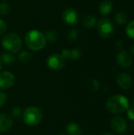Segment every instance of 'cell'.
Here are the masks:
<instances>
[{"label":"cell","instance_id":"1","mask_svg":"<svg viewBox=\"0 0 134 135\" xmlns=\"http://www.w3.org/2000/svg\"><path fill=\"white\" fill-rule=\"evenodd\" d=\"M24 43L28 49L37 51L42 50L47 44V40L41 31L37 29L29 30L24 36Z\"/></svg>","mask_w":134,"mask_h":135},{"label":"cell","instance_id":"2","mask_svg":"<svg viewBox=\"0 0 134 135\" xmlns=\"http://www.w3.org/2000/svg\"><path fill=\"white\" fill-rule=\"evenodd\" d=\"M129 108H130L129 100L126 98V97L121 94L112 96L108 99L106 104L107 110L110 113L114 115L124 113L128 110Z\"/></svg>","mask_w":134,"mask_h":135},{"label":"cell","instance_id":"3","mask_svg":"<svg viewBox=\"0 0 134 135\" xmlns=\"http://www.w3.org/2000/svg\"><path fill=\"white\" fill-rule=\"evenodd\" d=\"M24 123L28 126H36L41 123L43 118V110L36 106H31L27 108L23 112L22 115Z\"/></svg>","mask_w":134,"mask_h":135},{"label":"cell","instance_id":"4","mask_svg":"<svg viewBox=\"0 0 134 135\" xmlns=\"http://www.w3.org/2000/svg\"><path fill=\"white\" fill-rule=\"evenodd\" d=\"M22 40L16 33L9 32L6 34L2 39V45L6 50L12 54L17 53L22 47Z\"/></svg>","mask_w":134,"mask_h":135},{"label":"cell","instance_id":"5","mask_svg":"<svg viewBox=\"0 0 134 135\" xmlns=\"http://www.w3.org/2000/svg\"><path fill=\"white\" fill-rule=\"evenodd\" d=\"M97 31L103 38H110L115 32V25L109 18H101L96 22Z\"/></svg>","mask_w":134,"mask_h":135},{"label":"cell","instance_id":"6","mask_svg":"<svg viewBox=\"0 0 134 135\" xmlns=\"http://www.w3.org/2000/svg\"><path fill=\"white\" fill-rule=\"evenodd\" d=\"M47 66L53 70H60L66 65V59L61 55V54L54 53L51 55L47 59Z\"/></svg>","mask_w":134,"mask_h":135},{"label":"cell","instance_id":"7","mask_svg":"<svg viewBox=\"0 0 134 135\" xmlns=\"http://www.w3.org/2000/svg\"><path fill=\"white\" fill-rule=\"evenodd\" d=\"M63 21L68 25H76L79 21V14L73 8H66L62 14Z\"/></svg>","mask_w":134,"mask_h":135},{"label":"cell","instance_id":"8","mask_svg":"<svg viewBox=\"0 0 134 135\" xmlns=\"http://www.w3.org/2000/svg\"><path fill=\"white\" fill-rule=\"evenodd\" d=\"M127 127L128 125L126 120L122 116H115L111 120V128L116 134H124L126 131Z\"/></svg>","mask_w":134,"mask_h":135},{"label":"cell","instance_id":"9","mask_svg":"<svg viewBox=\"0 0 134 135\" xmlns=\"http://www.w3.org/2000/svg\"><path fill=\"white\" fill-rule=\"evenodd\" d=\"M15 83V77L9 71L0 73V89L6 90L10 89Z\"/></svg>","mask_w":134,"mask_h":135},{"label":"cell","instance_id":"10","mask_svg":"<svg viewBox=\"0 0 134 135\" xmlns=\"http://www.w3.org/2000/svg\"><path fill=\"white\" fill-rule=\"evenodd\" d=\"M116 61L122 68L127 69L133 64V57L129 51L122 50L118 53L116 56Z\"/></svg>","mask_w":134,"mask_h":135},{"label":"cell","instance_id":"11","mask_svg":"<svg viewBox=\"0 0 134 135\" xmlns=\"http://www.w3.org/2000/svg\"><path fill=\"white\" fill-rule=\"evenodd\" d=\"M116 82L122 89L128 90L131 88L133 85V78L129 73L122 72L117 76Z\"/></svg>","mask_w":134,"mask_h":135},{"label":"cell","instance_id":"12","mask_svg":"<svg viewBox=\"0 0 134 135\" xmlns=\"http://www.w3.org/2000/svg\"><path fill=\"white\" fill-rule=\"evenodd\" d=\"M12 126V118L6 113H0V133H4L9 131Z\"/></svg>","mask_w":134,"mask_h":135},{"label":"cell","instance_id":"13","mask_svg":"<svg viewBox=\"0 0 134 135\" xmlns=\"http://www.w3.org/2000/svg\"><path fill=\"white\" fill-rule=\"evenodd\" d=\"M113 9V3L110 0H103L99 6V11L102 15L109 14Z\"/></svg>","mask_w":134,"mask_h":135},{"label":"cell","instance_id":"14","mask_svg":"<svg viewBox=\"0 0 134 135\" xmlns=\"http://www.w3.org/2000/svg\"><path fill=\"white\" fill-rule=\"evenodd\" d=\"M66 132L69 135H81V127L75 123H70L66 127Z\"/></svg>","mask_w":134,"mask_h":135},{"label":"cell","instance_id":"15","mask_svg":"<svg viewBox=\"0 0 134 135\" xmlns=\"http://www.w3.org/2000/svg\"><path fill=\"white\" fill-rule=\"evenodd\" d=\"M0 61L2 62L6 65H11L14 62V56L13 54L9 51H4L1 54Z\"/></svg>","mask_w":134,"mask_h":135},{"label":"cell","instance_id":"16","mask_svg":"<svg viewBox=\"0 0 134 135\" xmlns=\"http://www.w3.org/2000/svg\"><path fill=\"white\" fill-rule=\"evenodd\" d=\"M44 36L46 38V40L50 42V43H55L59 37L58 33L53 29H50V30H47L44 32Z\"/></svg>","mask_w":134,"mask_h":135},{"label":"cell","instance_id":"17","mask_svg":"<svg viewBox=\"0 0 134 135\" xmlns=\"http://www.w3.org/2000/svg\"><path fill=\"white\" fill-rule=\"evenodd\" d=\"M18 59L20 62H21L24 64L29 63L32 59V54L28 51H21L18 54Z\"/></svg>","mask_w":134,"mask_h":135},{"label":"cell","instance_id":"18","mask_svg":"<svg viewBox=\"0 0 134 135\" xmlns=\"http://www.w3.org/2000/svg\"><path fill=\"white\" fill-rule=\"evenodd\" d=\"M96 18L92 15H86L83 18V25L86 28H92L96 25Z\"/></svg>","mask_w":134,"mask_h":135},{"label":"cell","instance_id":"19","mask_svg":"<svg viewBox=\"0 0 134 135\" xmlns=\"http://www.w3.org/2000/svg\"><path fill=\"white\" fill-rule=\"evenodd\" d=\"M115 19L117 24H118L119 25H123L128 21V16L124 12H118L115 14Z\"/></svg>","mask_w":134,"mask_h":135},{"label":"cell","instance_id":"20","mask_svg":"<svg viewBox=\"0 0 134 135\" xmlns=\"http://www.w3.org/2000/svg\"><path fill=\"white\" fill-rule=\"evenodd\" d=\"M81 51L78 48H73L70 49V59L72 60H77L81 58Z\"/></svg>","mask_w":134,"mask_h":135},{"label":"cell","instance_id":"21","mask_svg":"<svg viewBox=\"0 0 134 135\" xmlns=\"http://www.w3.org/2000/svg\"><path fill=\"white\" fill-rule=\"evenodd\" d=\"M10 12V6L6 2H1L0 3V15L6 16L9 14Z\"/></svg>","mask_w":134,"mask_h":135},{"label":"cell","instance_id":"22","mask_svg":"<svg viewBox=\"0 0 134 135\" xmlns=\"http://www.w3.org/2000/svg\"><path fill=\"white\" fill-rule=\"evenodd\" d=\"M78 37V32L77 29H70L68 31L67 34H66V38L69 41H74L75 40H77Z\"/></svg>","mask_w":134,"mask_h":135},{"label":"cell","instance_id":"23","mask_svg":"<svg viewBox=\"0 0 134 135\" xmlns=\"http://www.w3.org/2000/svg\"><path fill=\"white\" fill-rule=\"evenodd\" d=\"M126 34L127 36L134 40V21H130L127 26H126Z\"/></svg>","mask_w":134,"mask_h":135},{"label":"cell","instance_id":"24","mask_svg":"<svg viewBox=\"0 0 134 135\" xmlns=\"http://www.w3.org/2000/svg\"><path fill=\"white\" fill-rule=\"evenodd\" d=\"M89 81V85H90V88H91V90L92 92H97L99 88H100V83L99 81L95 79V78H90L88 80Z\"/></svg>","mask_w":134,"mask_h":135},{"label":"cell","instance_id":"25","mask_svg":"<svg viewBox=\"0 0 134 135\" xmlns=\"http://www.w3.org/2000/svg\"><path fill=\"white\" fill-rule=\"evenodd\" d=\"M11 115H12V116H13L14 119H20L21 117H22V115H23V112H22L21 108H20V107H16V108H13L12 112H11Z\"/></svg>","mask_w":134,"mask_h":135},{"label":"cell","instance_id":"26","mask_svg":"<svg viewBox=\"0 0 134 135\" xmlns=\"http://www.w3.org/2000/svg\"><path fill=\"white\" fill-rule=\"evenodd\" d=\"M7 101V96L5 93L0 91V107H2L5 105V104Z\"/></svg>","mask_w":134,"mask_h":135},{"label":"cell","instance_id":"27","mask_svg":"<svg viewBox=\"0 0 134 135\" xmlns=\"http://www.w3.org/2000/svg\"><path fill=\"white\" fill-rule=\"evenodd\" d=\"M6 29H7V25L6 22L3 20L0 19V35L4 34L6 32Z\"/></svg>","mask_w":134,"mask_h":135},{"label":"cell","instance_id":"28","mask_svg":"<svg viewBox=\"0 0 134 135\" xmlns=\"http://www.w3.org/2000/svg\"><path fill=\"white\" fill-rule=\"evenodd\" d=\"M127 112V116L129 118L130 120H131L132 122L134 121V108H129L128 110L126 111Z\"/></svg>","mask_w":134,"mask_h":135},{"label":"cell","instance_id":"29","mask_svg":"<svg viewBox=\"0 0 134 135\" xmlns=\"http://www.w3.org/2000/svg\"><path fill=\"white\" fill-rule=\"evenodd\" d=\"M124 47V43L122 40H118L115 43V47L118 50H122Z\"/></svg>","mask_w":134,"mask_h":135},{"label":"cell","instance_id":"30","mask_svg":"<svg viewBox=\"0 0 134 135\" xmlns=\"http://www.w3.org/2000/svg\"><path fill=\"white\" fill-rule=\"evenodd\" d=\"M130 51H131V53L134 55V44H133L131 47H130Z\"/></svg>","mask_w":134,"mask_h":135},{"label":"cell","instance_id":"31","mask_svg":"<svg viewBox=\"0 0 134 135\" xmlns=\"http://www.w3.org/2000/svg\"><path fill=\"white\" fill-rule=\"evenodd\" d=\"M130 127H131V128H132L133 130H134V121H133V122H132V123H131Z\"/></svg>","mask_w":134,"mask_h":135},{"label":"cell","instance_id":"32","mask_svg":"<svg viewBox=\"0 0 134 135\" xmlns=\"http://www.w3.org/2000/svg\"><path fill=\"white\" fill-rule=\"evenodd\" d=\"M103 135H114L113 134H111V133H105V134H103Z\"/></svg>","mask_w":134,"mask_h":135},{"label":"cell","instance_id":"33","mask_svg":"<svg viewBox=\"0 0 134 135\" xmlns=\"http://www.w3.org/2000/svg\"><path fill=\"white\" fill-rule=\"evenodd\" d=\"M1 69H2V63H1V61H0V71H1Z\"/></svg>","mask_w":134,"mask_h":135},{"label":"cell","instance_id":"34","mask_svg":"<svg viewBox=\"0 0 134 135\" xmlns=\"http://www.w3.org/2000/svg\"><path fill=\"white\" fill-rule=\"evenodd\" d=\"M132 105H133V107L134 108V100H133V103H132Z\"/></svg>","mask_w":134,"mask_h":135},{"label":"cell","instance_id":"35","mask_svg":"<svg viewBox=\"0 0 134 135\" xmlns=\"http://www.w3.org/2000/svg\"><path fill=\"white\" fill-rule=\"evenodd\" d=\"M58 135H66V134H58Z\"/></svg>","mask_w":134,"mask_h":135},{"label":"cell","instance_id":"36","mask_svg":"<svg viewBox=\"0 0 134 135\" xmlns=\"http://www.w3.org/2000/svg\"><path fill=\"white\" fill-rule=\"evenodd\" d=\"M125 135H129V134H125Z\"/></svg>","mask_w":134,"mask_h":135},{"label":"cell","instance_id":"37","mask_svg":"<svg viewBox=\"0 0 134 135\" xmlns=\"http://www.w3.org/2000/svg\"><path fill=\"white\" fill-rule=\"evenodd\" d=\"M89 135H92V134H89Z\"/></svg>","mask_w":134,"mask_h":135}]
</instances>
